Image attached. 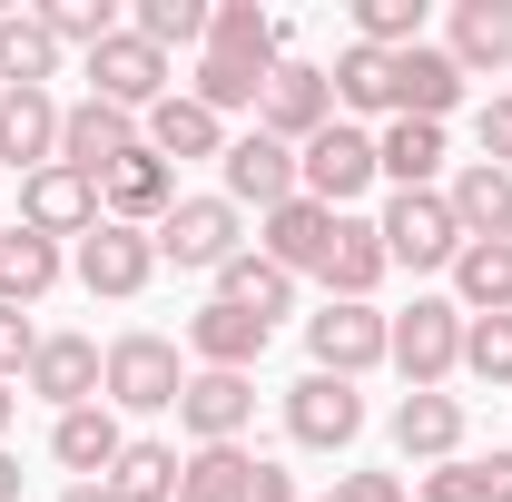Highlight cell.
Segmentation results:
<instances>
[{
  "label": "cell",
  "instance_id": "cell-37",
  "mask_svg": "<svg viewBox=\"0 0 512 502\" xmlns=\"http://www.w3.org/2000/svg\"><path fill=\"white\" fill-rule=\"evenodd\" d=\"M355 40L384 50V60L414 50V40H424V0H355Z\"/></svg>",
  "mask_w": 512,
  "mask_h": 502
},
{
  "label": "cell",
  "instance_id": "cell-28",
  "mask_svg": "<svg viewBox=\"0 0 512 502\" xmlns=\"http://www.w3.org/2000/svg\"><path fill=\"white\" fill-rule=\"evenodd\" d=\"M375 168L394 178V197L434 188V178H444V128H434V119H384L375 128Z\"/></svg>",
  "mask_w": 512,
  "mask_h": 502
},
{
  "label": "cell",
  "instance_id": "cell-23",
  "mask_svg": "<svg viewBox=\"0 0 512 502\" xmlns=\"http://www.w3.org/2000/svg\"><path fill=\"white\" fill-rule=\"evenodd\" d=\"M444 60L463 69V79L512 69V0H453V20H444Z\"/></svg>",
  "mask_w": 512,
  "mask_h": 502
},
{
  "label": "cell",
  "instance_id": "cell-25",
  "mask_svg": "<svg viewBox=\"0 0 512 502\" xmlns=\"http://www.w3.org/2000/svg\"><path fill=\"white\" fill-rule=\"evenodd\" d=\"M138 138H148V148H158L168 168H188V158H227V119H207L188 89H168V99H158V109L138 119Z\"/></svg>",
  "mask_w": 512,
  "mask_h": 502
},
{
  "label": "cell",
  "instance_id": "cell-24",
  "mask_svg": "<svg viewBox=\"0 0 512 502\" xmlns=\"http://www.w3.org/2000/svg\"><path fill=\"white\" fill-rule=\"evenodd\" d=\"M394 453L404 463H463V394H404L394 404Z\"/></svg>",
  "mask_w": 512,
  "mask_h": 502
},
{
  "label": "cell",
  "instance_id": "cell-11",
  "mask_svg": "<svg viewBox=\"0 0 512 502\" xmlns=\"http://www.w3.org/2000/svg\"><path fill=\"white\" fill-rule=\"evenodd\" d=\"M148 276H158V237H148V227H109V217H99V227L79 237V286H89V296L128 306Z\"/></svg>",
  "mask_w": 512,
  "mask_h": 502
},
{
  "label": "cell",
  "instance_id": "cell-22",
  "mask_svg": "<svg viewBox=\"0 0 512 502\" xmlns=\"http://www.w3.org/2000/svg\"><path fill=\"white\" fill-rule=\"evenodd\" d=\"M60 158V99L50 89H0V168H50Z\"/></svg>",
  "mask_w": 512,
  "mask_h": 502
},
{
  "label": "cell",
  "instance_id": "cell-38",
  "mask_svg": "<svg viewBox=\"0 0 512 502\" xmlns=\"http://www.w3.org/2000/svg\"><path fill=\"white\" fill-rule=\"evenodd\" d=\"M40 20H50L60 50H99V40H119V30H128L109 0H40Z\"/></svg>",
  "mask_w": 512,
  "mask_h": 502
},
{
  "label": "cell",
  "instance_id": "cell-17",
  "mask_svg": "<svg viewBox=\"0 0 512 502\" xmlns=\"http://www.w3.org/2000/svg\"><path fill=\"white\" fill-rule=\"evenodd\" d=\"M178 424H188V443H247V424H256V375H207V365H197L188 394H178Z\"/></svg>",
  "mask_w": 512,
  "mask_h": 502
},
{
  "label": "cell",
  "instance_id": "cell-32",
  "mask_svg": "<svg viewBox=\"0 0 512 502\" xmlns=\"http://www.w3.org/2000/svg\"><path fill=\"white\" fill-rule=\"evenodd\" d=\"M217 306H247V315H266V325H276V315L296 306V276H286V266H266L256 247H237L227 266H217Z\"/></svg>",
  "mask_w": 512,
  "mask_h": 502
},
{
  "label": "cell",
  "instance_id": "cell-33",
  "mask_svg": "<svg viewBox=\"0 0 512 502\" xmlns=\"http://www.w3.org/2000/svg\"><path fill=\"white\" fill-rule=\"evenodd\" d=\"M325 79H335V109H355V119H375V109H384V119H394V60H384V50L345 40Z\"/></svg>",
  "mask_w": 512,
  "mask_h": 502
},
{
  "label": "cell",
  "instance_id": "cell-10",
  "mask_svg": "<svg viewBox=\"0 0 512 502\" xmlns=\"http://www.w3.org/2000/svg\"><path fill=\"white\" fill-rule=\"evenodd\" d=\"M89 99H109V109H128V119H148V109L168 99V50H148L138 30L99 40V50H89Z\"/></svg>",
  "mask_w": 512,
  "mask_h": 502
},
{
  "label": "cell",
  "instance_id": "cell-48",
  "mask_svg": "<svg viewBox=\"0 0 512 502\" xmlns=\"http://www.w3.org/2000/svg\"><path fill=\"white\" fill-rule=\"evenodd\" d=\"M60 502H119V493H109V483H69Z\"/></svg>",
  "mask_w": 512,
  "mask_h": 502
},
{
  "label": "cell",
  "instance_id": "cell-42",
  "mask_svg": "<svg viewBox=\"0 0 512 502\" xmlns=\"http://www.w3.org/2000/svg\"><path fill=\"white\" fill-rule=\"evenodd\" d=\"M414 502H483V473H473V463H434Z\"/></svg>",
  "mask_w": 512,
  "mask_h": 502
},
{
  "label": "cell",
  "instance_id": "cell-26",
  "mask_svg": "<svg viewBox=\"0 0 512 502\" xmlns=\"http://www.w3.org/2000/svg\"><path fill=\"white\" fill-rule=\"evenodd\" d=\"M453 227H463V247H483V237H512V168H493V158H473V168H453Z\"/></svg>",
  "mask_w": 512,
  "mask_h": 502
},
{
  "label": "cell",
  "instance_id": "cell-40",
  "mask_svg": "<svg viewBox=\"0 0 512 502\" xmlns=\"http://www.w3.org/2000/svg\"><path fill=\"white\" fill-rule=\"evenodd\" d=\"M148 50H188V40H207V10L197 0H138V20H128Z\"/></svg>",
  "mask_w": 512,
  "mask_h": 502
},
{
  "label": "cell",
  "instance_id": "cell-18",
  "mask_svg": "<svg viewBox=\"0 0 512 502\" xmlns=\"http://www.w3.org/2000/svg\"><path fill=\"white\" fill-rule=\"evenodd\" d=\"M266 335H276L266 315H247V306H217V296H207V306L188 315V355L207 365V375H256Z\"/></svg>",
  "mask_w": 512,
  "mask_h": 502
},
{
  "label": "cell",
  "instance_id": "cell-27",
  "mask_svg": "<svg viewBox=\"0 0 512 502\" xmlns=\"http://www.w3.org/2000/svg\"><path fill=\"white\" fill-rule=\"evenodd\" d=\"M276 50H286V30H276L256 0H217V10H207V60H237V69H256V79H266V69H276Z\"/></svg>",
  "mask_w": 512,
  "mask_h": 502
},
{
  "label": "cell",
  "instance_id": "cell-20",
  "mask_svg": "<svg viewBox=\"0 0 512 502\" xmlns=\"http://www.w3.org/2000/svg\"><path fill=\"white\" fill-rule=\"evenodd\" d=\"M325 237H335V217H325L316 197H286V207L256 217V256L286 266V276H316V266H325Z\"/></svg>",
  "mask_w": 512,
  "mask_h": 502
},
{
  "label": "cell",
  "instance_id": "cell-5",
  "mask_svg": "<svg viewBox=\"0 0 512 502\" xmlns=\"http://www.w3.org/2000/svg\"><path fill=\"white\" fill-rule=\"evenodd\" d=\"M384 345H394V315H375V306H335V296H325V306L306 315V355H316V375L365 384L384 365Z\"/></svg>",
  "mask_w": 512,
  "mask_h": 502
},
{
  "label": "cell",
  "instance_id": "cell-31",
  "mask_svg": "<svg viewBox=\"0 0 512 502\" xmlns=\"http://www.w3.org/2000/svg\"><path fill=\"white\" fill-rule=\"evenodd\" d=\"M453 306L463 315H512V237H483V247L453 256Z\"/></svg>",
  "mask_w": 512,
  "mask_h": 502
},
{
  "label": "cell",
  "instance_id": "cell-19",
  "mask_svg": "<svg viewBox=\"0 0 512 502\" xmlns=\"http://www.w3.org/2000/svg\"><path fill=\"white\" fill-rule=\"evenodd\" d=\"M453 109H463V69L444 60V40L394 50V119H434V128H444Z\"/></svg>",
  "mask_w": 512,
  "mask_h": 502
},
{
  "label": "cell",
  "instance_id": "cell-35",
  "mask_svg": "<svg viewBox=\"0 0 512 502\" xmlns=\"http://www.w3.org/2000/svg\"><path fill=\"white\" fill-rule=\"evenodd\" d=\"M247 473H256L247 443H197L188 473H178V502H237V493H247Z\"/></svg>",
  "mask_w": 512,
  "mask_h": 502
},
{
  "label": "cell",
  "instance_id": "cell-8",
  "mask_svg": "<svg viewBox=\"0 0 512 502\" xmlns=\"http://www.w3.org/2000/svg\"><path fill=\"white\" fill-rule=\"evenodd\" d=\"M286 434L306 443V453H345V443L365 434V394L345 375H316V365H306V375L286 384Z\"/></svg>",
  "mask_w": 512,
  "mask_h": 502
},
{
  "label": "cell",
  "instance_id": "cell-4",
  "mask_svg": "<svg viewBox=\"0 0 512 502\" xmlns=\"http://www.w3.org/2000/svg\"><path fill=\"white\" fill-rule=\"evenodd\" d=\"M375 237H384V256H394V266H414V276H434V266L453 276V256H463V227H453L444 188H404V197H384Z\"/></svg>",
  "mask_w": 512,
  "mask_h": 502
},
{
  "label": "cell",
  "instance_id": "cell-34",
  "mask_svg": "<svg viewBox=\"0 0 512 502\" xmlns=\"http://www.w3.org/2000/svg\"><path fill=\"white\" fill-rule=\"evenodd\" d=\"M178 473H188L178 443H128L119 473H109V493H119V502H178Z\"/></svg>",
  "mask_w": 512,
  "mask_h": 502
},
{
  "label": "cell",
  "instance_id": "cell-43",
  "mask_svg": "<svg viewBox=\"0 0 512 502\" xmlns=\"http://www.w3.org/2000/svg\"><path fill=\"white\" fill-rule=\"evenodd\" d=\"M483 158L512 168V89H503V99H483Z\"/></svg>",
  "mask_w": 512,
  "mask_h": 502
},
{
  "label": "cell",
  "instance_id": "cell-3",
  "mask_svg": "<svg viewBox=\"0 0 512 502\" xmlns=\"http://www.w3.org/2000/svg\"><path fill=\"white\" fill-rule=\"evenodd\" d=\"M178 394H188V365H178L168 335H119L109 345V375H99L109 414H178Z\"/></svg>",
  "mask_w": 512,
  "mask_h": 502
},
{
  "label": "cell",
  "instance_id": "cell-49",
  "mask_svg": "<svg viewBox=\"0 0 512 502\" xmlns=\"http://www.w3.org/2000/svg\"><path fill=\"white\" fill-rule=\"evenodd\" d=\"M10 414H20V384H0V434H10Z\"/></svg>",
  "mask_w": 512,
  "mask_h": 502
},
{
  "label": "cell",
  "instance_id": "cell-12",
  "mask_svg": "<svg viewBox=\"0 0 512 502\" xmlns=\"http://www.w3.org/2000/svg\"><path fill=\"white\" fill-rule=\"evenodd\" d=\"M168 207H178V168L138 138V158H119V168L99 178V217H109V227H148V237H158V217H168Z\"/></svg>",
  "mask_w": 512,
  "mask_h": 502
},
{
  "label": "cell",
  "instance_id": "cell-9",
  "mask_svg": "<svg viewBox=\"0 0 512 502\" xmlns=\"http://www.w3.org/2000/svg\"><path fill=\"white\" fill-rule=\"evenodd\" d=\"M237 227H247V217H237L227 197H178V207L158 217V256H168V266H197V276H217L227 256L247 247Z\"/></svg>",
  "mask_w": 512,
  "mask_h": 502
},
{
  "label": "cell",
  "instance_id": "cell-45",
  "mask_svg": "<svg viewBox=\"0 0 512 502\" xmlns=\"http://www.w3.org/2000/svg\"><path fill=\"white\" fill-rule=\"evenodd\" d=\"M237 502H296V473H286V463H266V453H256V473H247V493Z\"/></svg>",
  "mask_w": 512,
  "mask_h": 502
},
{
  "label": "cell",
  "instance_id": "cell-41",
  "mask_svg": "<svg viewBox=\"0 0 512 502\" xmlns=\"http://www.w3.org/2000/svg\"><path fill=\"white\" fill-rule=\"evenodd\" d=\"M30 355H40V325H30L20 306H0V384L30 375Z\"/></svg>",
  "mask_w": 512,
  "mask_h": 502
},
{
  "label": "cell",
  "instance_id": "cell-1",
  "mask_svg": "<svg viewBox=\"0 0 512 502\" xmlns=\"http://www.w3.org/2000/svg\"><path fill=\"white\" fill-rule=\"evenodd\" d=\"M384 365L404 375V394H444V375H463V306L453 296H414V306L394 315Z\"/></svg>",
  "mask_w": 512,
  "mask_h": 502
},
{
  "label": "cell",
  "instance_id": "cell-7",
  "mask_svg": "<svg viewBox=\"0 0 512 502\" xmlns=\"http://www.w3.org/2000/svg\"><path fill=\"white\" fill-rule=\"evenodd\" d=\"M256 128L286 138V148H306L316 128H335V79L316 60H276L266 69V99H256Z\"/></svg>",
  "mask_w": 512,
  "mask_h": 502
},
{
  "label": "cell",
  "instance_id": "cell-39",
  "mask_svg": "<svg viewBox=\"0 0 512 502\" xmlns=\"http://www.w3.org/2000/svg\"><path fill=\"white\" fill-rule=\"evenodd\" d=\"M463 375L512 384V315H463Z\"/></svg>",
  "mask_w": 512,
  "mask_h": 502
},
{
  "label": "cell",
  "instance_id": "cell-6",
  "mask_svg": "<svg viewBox=\"0 0 512 502\" xmlns=\"http://www.w3.org/2000/svg\"><path fill=\"white\" fill-rule=\"evenodd\" d=\"M217 178H227V207H237V217H266V207H286V197H306L296 188V148H286V138H266V128H247V138H227V158H217Z\"/></svg>",
  "mask_w": 512,
  "mask_h": 502
},
{
  "label": "cell",
  "instance_id": "cell-44",
  "mask_svg": "<svg viewBox=\"0 0 512 502\" xmlns=\"http://www.w3.org/2000/svg\"><path fill=\"white\" fill-rule=\"evenodd\" d=\"M325 502H404V473H345Z\"/></svg>",
  "mask_w": 512,
  "mask_h": 502
},
{
  "label": "cell",
  "instance_id": "cell-16",
  "mask_svg": "<svg viewBox=\"0 0 512 502\" xmlns=\"http://www.w3.org/2000/svg\"><path fill=\"white\" fill-rule=\"evenodd\" d=\"M325 296L335 306H375V286L394 276V256H384V237H375V217H335V237H325Z\"/></svg>",
  "mask_w": 512,
  "mask_h": 502
},
{
  "label": "cell",
  "instance_id": "cell-13",
  "mask_svg": "<svg viewBox=\"0 0 512 502\" xmlns=\"http://www.w3.org/2000/svg\"><path fill=\"white\" fill-rule=\"evenodd\" d=\"M20 227H40L50 247H60V237H89V227H99V178H79L60 158L30 168V178H20Z\"/></svg>",
  "mask_w": 512,
  "mask_h": 502
},
{
  "label": "cell",
  "instance_id": "cell-29",
  "mask_svg": "<svg viewBox=\"0 0 512 502\" xmlns=\"http://www.w3.org/2000/svg\"><path fill=\"white\" fill-rule=\"evenodd\" d=\"M60 79V40L40 10H0V89H50Z\"/></svg>",
  "mask_w": 512,
  "mask_h": 502
},
{
  "label": "cell",
  "instance_id": "cell-21",
  "mask_svg": "<svg viewBox=\"0 0 512 502\" xmlns=\"http://www.w3.org/2000/svg\"><path fill=\"white\" fill-rule=\"evenodd\" d=\"M119 453H128V434H119V414H109V404H79V414L50 424V463L79 473V483H109V473H119Z\"/></svg>",
  "mask_w": 512,
  "mask_h": 502
},
{
  "label": "cell",
  "instance_id": "cell-14",
  "mask_svg": "<svg viewBox=\"0 0 512 502\" xmlns=\"http://www.w3.org/2000/svg\"><path fill=\"white\" fill-rule=\"evenodd\" d=\"M119 158H138V119H128V109H109V99H69V109H60V168L109 178Z\"/></svg>",
  "mask_w": 512,
  "mask_h": 502
},
{
  "label": "cell",
  "instance_id": "cell-2",
  "mask_svg": "<svg viewBox=\"0 0 512 502\" xmlns=\"http://www.w3.org/2000/svg\"><path fill=\"white\" fill-rule=\"evenodd\" d=\"M384 168H375V128H355V119H335V128H316L306 148H296V188L316 197L325 217H355V197L375 188Z\"/></svg>",
  "mask_w": 512,
  "mask_h": 502
},
{
  "label": "cell",
  "instance_id": "cell-30",
  "mask_svg": "<svg viewBox=\"0 0 512 502\" xmlns=\"http://www.w3.org/2000/svg\"><path fill=\"white\" fill-rule=\"evenodd\" d=\"M60 286V247L40 227H0V306H40Z\"/></svg>",
  "mask_w": 512,
  "mask_h": 502
},
{
  "label": "cell",
  "instance_id": "cell-47",
  "mask_svg": "<svg viewBox=\"0 0 512 502\" xmlns=\"http://www.w3.org/2000/svg\"><path fill=\"white\" fill-rule=\"evenodd\" d=\"M0 502H20V453H0Z\"/></svg>",
  "mask_w": 512,
  "mask_h": 502
},
{
  "label": "cell",
  "instance_id": "cell-15",
  "mask_svg": "<svg viewBox=\"0 0 512 502\" xmlns=\"http://www.w3.org/2000/svg\"><path fill=\"white\" fill-rule=\"evenodd\" d=\"M99 375H109V355L89 345V335H40V355H30V394L50 404V414H79V404H99Z\"/></svg>",
  "mask_w": 512,
  "mask_h": 502
},
{
  "label": "cell",
  "instance_id": "cell-46",
  "mask_svg": "<svg viewBox=\"0 0 512 502\" xmlns=\"http://www.w3.org/2000/svg\"><path fill=\"white\" fill-rule=\"evenodd\" d=\"M473 473H483V502H512V443L493 453V463H473Z\"/></svg>",
  "mask_w": 512,
  "mask_h": 502
},
{
  "label": "cell",
  "instance_id": "cell-36",
  "mask_svg": "<svg viewBox=\"0 0 512 502\" xmlns=\"http://www.w3.org/2000/svg\"><path fill=\"white\" fill-rule=\"evenodd\" d=\"M188 99L207 109V119H237V109H256V99H266V79H256V69H237V60H197Z\"/></svg>",
  "mask_w": 512,
  "mask_h": 502
}]
</instances>
